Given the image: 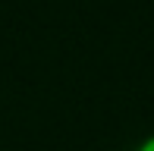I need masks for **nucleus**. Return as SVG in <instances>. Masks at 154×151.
Returning <instances> with one entry per match:
<instances>
[{"label": "nucleus", "instance_id": "nucleus-1", "mask_svg": "<svg viewBox=\"0 0 154 151\" xmlns=\"http://www.w3.org/2000/svg\"><path fill=\"white\" fill-rule=\"evenodd\" d=\"M135 151H154V135H148V139H142L135 145Z\"/></svg>", "mask_w": 154, "mask_h": 151}]
</instances>
